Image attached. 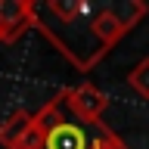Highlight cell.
<instances>
[{"label": "cell", "mask_w": 149, "mask_h": 149, "mask_svg": "<svg viewBox=\"0 0 149 149\" xmlns=\"http://www.w3.org/2000/svg\"><path fill=\"white\" fill-rule=\"evenodd\" d=\"M62 106H65V90H59L53 100H47L37 112H31V124L25 127V134H22L9 149H44L50 130L59 127V124L65 121Z\"/></svg>", "instance_id": "obj_1"}, {"label": "cell", "mask_w": 149, "mask_h": 149, "mask_svg": "<svg viewBox=\"0 0 149 149\" xmlns=\"http://www.w3.org/2000/svg\"><path fill=\"white\" fill-rule=\"evenodd\" d=\"M65 90V109L72 112L81 124H102V115L109 109V96L90 81H81L78 87H62Z\"/></svg>", "instance_id": "obj_2"}, {"label": "cell", "mask_w": 149, "mask_h": 149, "mask_svg": "<svg viewBox=\"0 0 149 149\" xmlns=\"http://www.w3.org/2000/svg\"><path fill=\"white\" fill-rule=\"evenodd\" d=\"M34 22H37V3L34 0H0L3 44H16L25 31L34 28Z\"/></svg>", "instance_id": "obj_3"}, {"label": "cell", "mask_w": 149, "mask_h": 149, "mask_svg": "<svg viewBox=\"0 0 149 149\" xmlns=\"http://www.w3.org/2000/svg\"><path fill=\"white\" fill-rule=\"evenodd\" d=\"M44 149H90V140L81 130V124H72V121H62L59 127L50 130Z\"/></svg>", "instance_id": "obj_4"}, {"label": "cell", "mask_w": 149, "mask_h": 149, "mask_svg": "<svg viewBox=\"0 0 149 149\" xmlns=\"http://www.w3.org/2000/svg\"><path fill=\"white\" fill-rule=\"evenodd\" d=\"M28 124H31V112H25V109H13L6 118L0 121V146L9 149L19 137H22V134H25Z\"/></svg>", "instance_id": "obj_5"}, {"label": "cell", "mask_w": 149, "mask_h": 149, "mask_svg": "<svg viewBox=\"0 0 149 149\" xmlns=\"http://www.w3.org/2000/svg\"><path fill=\"white\" fill-rule=\"evenodd\" d=\"M127 87L137 93V96L149 100V56H146V59H140V62L127 72Z\"/></svg>", "instance_id": "obj_6"}, {"label": "cell", "mask_w": 149, "mask_h": 149, "mask_svg": "<svg viewBox=\"0 0 149 149\" xmlns=\"http://www.w3.org/2000/svg\"><path fill=\"white\" fill-rule=\"evenodd\" d=\"M93 130H96V134H93V140H90V149H130L127 143H124V140H121L118 134L106 124V121L96 124Z\"/></svg>", "instance_id": "obj_7"}]
</instances>
